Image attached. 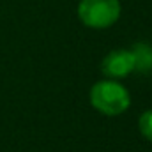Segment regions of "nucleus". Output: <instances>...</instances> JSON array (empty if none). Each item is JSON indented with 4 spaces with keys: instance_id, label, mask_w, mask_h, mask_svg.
<instances>
[{
    "instance_id": "3",
    "label": "nucleus",
    "mask_w": 152,
    "mask_h": 152,
    "mask_svg": "<svg viewBox=\"0 0 152 152\" xmlns=\"http://www.w3.org/2000/svg\"><path fill=\"white\" fill-rule=\"evenodd\" d=\"M103 75L110 80H122L134 73V60L131 50H112L101 62Z\"/></svg>"
},
{
    "instance_id": "4",
    "label": "nucleus",
    "mask_w": 152,
    "mask_h": 152,
    "mask_svg": "<svg viewBox=\"0 0 152 152\" xmlns=\"http://www.w3.org/2000/svg\"><path fill=\"white\" fill-rule=\"evenodd\" d=\"M133 60H134V71L147 75L152 73V46L149 42H136L131 48Z\"/></svg>"
},
{
    "instance_id": "2",
    "label": "nucleus",
    "mask_w": 152,
    "mask_h": 152,
    "mask_svg": "<svg viewBox=\"0 0 152 152\" xmlns=\"http://www.w3.org/2000/svg\"><path fill=\"white\" fill-rule=\"evenodd\" d=\"M78 18L88 28H108L120 18L118 0H81L78 4Z\"/></svg>"
},
{
    "instance_id": "5",
    "label": "nucleus",
    "mask_w": 152,
    "mask_h": 152,
    "mask_svg": "<svg viewBox=\"0 0 152 152\" xmlns=\"http://www.w3.org/2000/svg\"><path fill=\"white\" fill-rule=\"evenodd\" d=\"M138 129L142 136L152 143V110H145L138 118Z\"/></svg>"
},
{
    "instance_id": "1",
    "label": "nucleus",
    "mask_w": 152,
    "mask_h": 152,
    "mask_svg": "<svg viewBox=\"0 0 152 152\" xmlns=\"http://www.w3.org/2000/svg\"><path fill=\"white\" fill-rule=\"evenodd\" d=\"M90 104L106 117H117L127 112L131 106V94L129 90L118 83V80H99L90 88Z\"/></svg>"
}]
</instances>
